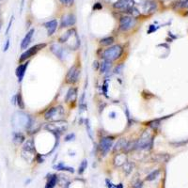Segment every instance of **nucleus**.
<instances>
[{
	"label": "nucleus",
	"instance_id": "obj_41",
	"mask_svg": "<svg viewBox=\"0 0 188 188\" xmlns=\"http://www.w3.org/2000/svg\"><path fill=\"white\" fill-rule=\"evenodd\" d=\"M105 1L108 2V3H113V2L115 1V0H105ZM117 1H118V0H117Z\"/></svg>",
	"mask_w": 188,
	"mask_h": 188
},
{
	"label": "nucleus",
	"instance_id": "obj_23",
	"mask_svg": "<svg viewBox=\"0 0 188 188\" xmlns=\"http://www.w3.org/2000/svg\"><path fill=\"white\" fill-rule=\"evenodd\" d=\"M114 42V38L113 37H107L104 38L100 41V44L103 46H109Z\"/></svg>",
	"mask_w": 188,
	"mask_h": 188
},
{
	"label": "nucleus",
	"instance_id": "obj_38",
	"mask_svg": "<svg viewBox=\"0 0 188 188\" xmlns=\"http://www.w3.org/2000/svg\"><path fill=\"white\" fill-rule=\"evenodd\" d=\"M99 66H100V65H99V63H98L97 61H94V62H93V68H94V69H98Z\"/></svg>",
	"mask_w": 188,
	"mask_h": 188
},
{
	"label": "nucleus",
	"instance_id": "obj_25",
	"mask_svg": "<svg viewBox=\"0 0 188 188\" xmlns=\"http://www.w3.org/2000/svg\"><path fill=\"white\" fill-rule=\"evenodd\" d=\"M159 173H160V170H159V169H157V170H154L153 172L150 173V174H149V175L147 176L146 180H147V181H153V180H155L156 178L158 177Z\"/></svg>",
	"mask_w": 188,
	"mask_h": 188
},
{
	"label": "nucleus",
	"instance_id": "obj_15",
	"mask_svg": "<svg viewBox=\"0 0 188 188\" xmlns=\"http://www.w3.org/2000/svg\"><path fill=\"white\" fill-rule=\"evenodd\" d=\"M44 26L47 29L48 36H52L56 32V28H57V21L56 20V19H54V20H51L49 22L45 23Z\"/></svg>",
	"mask_w": 188,
	"mask_h": 188
},
{
	"label": "nucleus",
	"instance_id": "obj_26",
	"mask_svg": "<svg viewBox=\"0 0 188 188\" xmlns=\"http://www.w3.org/2000/svg\"><path fill=\"white\" fill-rule=\"evenodd\" d=\"M86 167H88V161L85 159V160L82 161V163L80 164V166H79V168H78V173H79V174H83Z\"/></svg>",
	"mask_w": 188,
	"mask_h": 188
},
{
	"label": "nucleus",
	"instance_id": "obj_12",
	"mask_svg": "<svg viewBox=\"0 0 188 188\" xmlns=\"http://www.w3.org/2000/svg\"><path fill=\"white\" fill-rule=\"evenodd\" d=\"M157 4L155 1H145L143 4V9L146 14H152L156 11Z\"/></svg>",
	"mask_w": 188,
	"mask_h": 188
},
{
	"label": "nucleus",
	"instance_id": "obj_31",
	"mask_svg": "<svg viewBox=\"0 0 188 188\" xmlns=\"http://www.w3.org/2000/svg\"><path fill=\"white\" fill-rule=\"evenodd\" d=\"M122 69H123V65L122 64H120V65H119L117 68L115 69V74H120L122 73Z\"/></svg>",
	"mask_w": 188,
	"mask_h": 188
},
{
	"label": "nucleus",
	"instance_id": "obj_17",
	"mask_svg": "<svg viewBox=\"0 0 188 188\" xmlns=\"http://www.w3.org/2000/svg\"><path fill=\"white\" fill-rule=\"evenodd\" d=\"M23 152L26 153H34L35 152V146L34 142L31 139H28V140L25 141V144L23 146Z\"/></svg>",
	"mask_w": 188,
	"mask_h": 188
},
{
	"label": "nucleus",
	"instance_id": "obj_4",
	"mask_svg": "<svg viewBox=\"0 0 188 188\" xmlns=\"http://www.w3.org/2000/svg\"><path fill=\"white\" fill-rule=\"evenodd\" d=\"M46 47V43H40V44H36L34 46L30 47L29 49L26 50L25 52L23 53V54L20 56V59H19V62L20 63H23V62L26 61L28 59H30V57H32L33 56H34L35 54H37V53L41 50L42 48Z\"/></svg>",
	"mask_w": 188,
	"mask_h": 188
},
{
	"label": "nucleus",
	"instance_id": "obj_34",
	"mask_svg": "<svg viewBox=\"0 0 188 188\" xmlns=\"http://www.w3.org/2000/svg\"><path fill=\"white\" fill-rule=\"evenodd\" d=\"M9 40H7L6 43H5V45H4L3 51H4V52H7V51L9 50Z\"/></svg>",
	"mask_w": 188,
	"mask_h": 188
},
{
	"label": "nucleus",
	"instance_id": "obj_20",
	"mask_svg": "<svg viewBox=\"0 0 188 188\" xmlns=\"http://www.w3.org/2000/svg\"><path fill=\"white\" fill-rule=\"evenodd\" d=\"M56 182H57V176L55 174H51L48 177L45 188H54L56 184Z\"/></svg>",
	"mask_w": 188,
	"mask_h": 188
},
{
	"label": "nucleus",
	"instance_id": "obj_42",
	"mask_svg": "<svg viewBox=\"0 0 188 188\" xmlns=\"http://www.w3.org/2000/svg\"><path fill=\"white\" fill-rule=\"evenodd\" d=\"M112 188H117V186H116V185H114V186H113Z\"/></svg>",
	"mask_w": 188,
	"mask_h": 188
},
{
	"label": "nucleus",
	"instance_id": "obj_18",
	"mask_svg": "<svg viewBox=\"0 0 188 188\" xmlns=\"http://www.w3.org/2000/svg\"><path fill=\"white\" fill-rule=\"evenodd\" d=\"M12 141L16 145H20V144L26 141V137L24 136V134H22L21 132H14L12 136Z\"/></svg>",
	"mask_w": 188,
	"mask_h": 188
},
{
	"label": "nucleus",
	"instance_id": "obj_29",
	"mask_svg": "<svg viewBox=\"0 0 188 188\" xmlns=\"http://www.w3.org/2000/svg\"><path fill=\"white\" fill-rule=\"evenodd\" d=\"M59 1L63 5H65V6H71L74 4V0H59Z\"/></svg>",
	"mask_w": 188,
	"mask_h": 188
},
{
	"label": "nucleus",
	"instance_id": "obj_35",
	"mask_svg": "<svg viewBox=\"0 0 188 188\" xmlns=\"http://www.w3.org/2000/svg\"><path fill=\"white\" fill-rule=\"evenodd\" d=\"M142 185H143V182H137L134 186V188H141Z\"/></svg>",
	"mask_w": 188,
	"mask_h": 188
},
{
	"label": "nucleus",
	"instance_id": "obj_43",
	"mask_svg": "<svg viewBox=\"0 0 188 188\" xmlns=\"http://www.w3.org/2000/svg\"><path fill=\"white\" fill-rule=\"evenodd\" d=\"M0 29H1V23H0Z\"/></svg>",
	"mask_w": 188,
	"mask_h": 188
},
{
	"label": "nucleus",
	"instance_id": "obj_10",
	"mask_svg": "<svg viewBox=\"0 0 188 188\" xmlns=\"http://www.w3.org/2000/svg\"><path fill=\"white\" fill-rule=\"evenodd\" d=\"M76 22V18L74 14H66L61 18V27L73 26Z\"/></svg>",
	"mask_w": 188,
	"mask_h": 188
},
{
	"label": "nucleus",
	"instance_id": "obj_39",
	"mask_svg": "<svg viewBox=\"0 0 188 188\" xmlns=\"http://www.w3.org/2000/svg\"><path fill=\"white\" fill-rule=\"evenodd\" d=\"M110 116H111V118H112V119H114V118H115V116H116V113H115V112H111V113H110Z\"/></svg>",
	"mask_w": 188,
	"mask_h": 188
},
{
	"label": "nucleus",
	"instance_id": "obj_11",
	"mask_svg": "<svg viewBox=\"0 0 188 188\" xmlns=\"http://www.w3.org/2000/svg\"><path fill=\"white\" fill-rule=\"evenodd\" d=\"M28 63L29 62L26 61V62H24V63L20 64L18 67H17V69L15 71V74H16V76H17V78H18V81L19 82H22L23 78H24V76H25L26 74V71L27 69V66H28Z\"/></svg>",
	"mask_w": 188,
	"mask_h": 188
},
{
	"label": "nucleus",
	"instance_id": "obj_13",
	"mask_svg": "<svg viewBox=\"0 0 188 188\" xmlns=\"http://www.w3.org/2000/svg\"><path fill=\"white\" fill-rule=\"evenodd\" d=\"M51 51L60 59H63L64 54L66 55V50L64 49L63 47H61L59 44H56V43H55V44H52Z\"/></svg>",
	"mask_w": 188,
	"mask_h": 188
},
{
	"label": "nucleus",
	"instance_id": "obj_33",
	"mask_svg": "<svg viewBox=\"0 0 188 188\" xmlns=\"http://www.w3.org/2000/svg\"><path fill=\"white\" fill-rule=\"evenodd\" d=\"M86 130H88L89 131V137L92 138V134H91V128H90V125H89V120L88 122H86Z\"/></svg>",
	"mask_w": 188,
	"mask_h": 188
},
{
	"label": "nucleus",
	"instance_id": "obj_14",
	"mask_svg": "<svg viewBox=\"0 0 188 188\" xmlns=\"http://www.w3.org/2000/svg\"><path fill=\"white\" fill-rule=\"evenodd\" d=\"M34 32H35V30L32 28V29H30L29 31L26 33V35L25 36V38L23 39V41L21 42V49H23V50L26 49L27 46L29 45V43L31 42V40H32V37H33V34H34Z\"/></svg>",
	"mask_w": 188,
	"mask_h": 188
},
{
	"label": "nucleus",
	"instance_id": "obj_28",
	"mask_svg": "<svg viewBox=\"0 0 188 188\" xmlns=\"http://www.w3.org/2000/svg\"><path fill=\"white\" fill-rule=\"evenodd\" d=\"M132 167H134V165L132 163H125L124 167H124V171L128 174V173H130V172H131V170L133 169Z\"/></svg>",
	"mask_w": 188,
	"mask_h": 188
},
{
	"label": "nucleus",
	"instance_id": "obj_21",
	"mask_svg": "<svg viewBox=\"0 0 188 188\" xmlns=\"http://www.w3.org/2000/svg\"><path fill=\"white\" fill-rule=\"evenodd\" d=\"M126 144H127V141L125 140L124 138L119 139V140L118 141V143L116 144L115 147H114V152L120 151V150H124V148H125V146H126Z\"/></svg>",
	"mask_w": 188,
	"mask_h": 188
},
{
	"label": "nucleus",
	"instance_id": "obj_37",
	"mask_svg": "<svg viewBox=\"0 0 188 188\" xmlns=\"http://www.w3.org/2000/svg\"><path fill=\"white\" fill-rule=\"evenodd\" d=\"M107 187H108V188H112V187L114 186L112 182H109V180H107Z\"/></svg>",
	"mask_w": 188,
	"mask_h": 188
},
{
	"label": "nucleus",
	"instance_id": "obj_2",
	"mask_svg": "<svg viewBox=\"0 0 188 188\" xmlns=\"http://www.w3.org/2000/svg\"><path fill=\"white\" fill-rule=\"evenodd\" d=\"M67 128H68V124H67L66 122H63V120H56V122H53L45 125V129L54 134L64 133Z\"/></svg>",
	"mask_w": 188,
	"mask_h": 188
},
{
	"label": "nucleus",
	"instance_id": "obj_40",
	"mask_svg": "<svg viewBox=\"0 0 188 188\" xmlns=\"http://www.w3.org/2000/svg\"><path fill=\"white\" fill-rule=\"evenodd\" d=\"M24 3H25V0H22V4H21V11H23V8H24Z\"/></svg>",
	"mask_w": 188,
	"mask_h": 188
},
{
	"label": "nucleus",
	"instance_id": "obj_7",
	"mask_svg": "<svg viewBox=\"0 0 188 188\" xmlns=\"http://www.w3.org/2000/svg\"><path fill=\"white\" fill-rule=\"evenodd\" d=\"M79 74L80 70L76 65H74L73 67H71V69L69 70L68 74L66 75V82L68 84H74L75 82L78 81Z\"/></svg>",
	"mask_w": 188,
	"mask_h": 188
},
{
	"label": "nucleus",
	"instance_id": "obj_5",
	"mask_svg": "<svg viewBox=\"0 0 188 188\" xmlns=\"http://www.w3.org/2000/svg\"><path fill=\"white\" fill-rule=\"evenodd\" d=\"M64 115V109L62 107H56L48 109L44 114V118L47 120H59V119Z\"/></svg>",
	"mask_w": 188,
	"mask_h": 188
},
{
	"label": "nucleus",
	"instance_id": "obj_27",
	"mask_svg": "<svg viewBox=\"0 0 188 188\" xmlns=\"http://www.w3.org/2000/svg\"><path fill=\"white\" fill-rule=\"evenodd\" d=\"M116 158L119 160V163L117 164V166H122V164L126 163V156H125L124 154H118V155L116 156Z\"/></svg>",
	"mask_w": 188,
	"mask_h": 188
},
{
	"label": "nucleus",
	"instance_id": "obj_36",
	"mask_svg": "<svg viewBox=\"0 0 188 188\" xmlns=\"http://www.w3.org/2000/svg\"><path fill=\"white\" fill-rule=\"evenodd\" d=\"M101 8H102V5H101V3H96V4L94 5V7H93L94 9H101Z\"/></svg>",
	"mask_w": 188,
	"mask_h": 188
},
{
	"label": "nucleus",
	"instance_id": "obj_22",
	"mask_svg": "<svg viewBox=\"0 0 188 188\" xmlns=\"http://www.w3.org/2000/svg\"><path fill=\"white\" fill-rule=\"evenodd\" d=\"M54 168H55L56 170H64V171H69V172H71V173H74V167H66V166H64L62 163L59 164V165H56V166H54Z\"/></svg>",
	"mask_w": 188,
	"mask_h": 188
},
{
	"label": "nucleus",
	"instance_id": "obj_8",
	"mask_svg": "<svg viewBox=\"0 0 188 188\" xmlns=\"http://www.w3.org/2000/svg\"><path fill=\"white\" fill-rule=\"evenodd\" d=\"M113 140L114 138L111 137H103L101 139V142H100V149L101 151H102V153L104 155H105L109 151L110 149L112 148L113 146Z\"/></svg>",
	"mask_w": 188,
	"mask_h": 188
},
{
	"label": "nucleus",
	"instance_id": "obj_24",
	"mask_svg": "<svg viewBox=\"0 0 188 188\" xmlns=\"http://www.w3.org/2000/svg\"><path fill=\"white\" fill-rule=\"evenodd\" d=\"M16 104L18 105V107L20 108L21 110L25 109V104H24L23 97H22L21 93H18L16 95Z\"/></svg>",
	"mask_w": 188,
	"mask_h": 188
},
{
	"label": "nucleus",
	"instance_id": "obj_32",
	"mask_svg": "<svg viewBox=\"0 0 188 188\" xmlns=\"http://www.w3.org/2000/svg\"><path fill=\"white\" fill-rule=\"evenodd\" d=\"M74 138V134H70L65 137V141H71Z\"/></svg>",
	"mask_w": 188,
	"mask_h": 188
},
{
	"label": "nucleus",
	"instance_id": "obj_16",
	"mask_svg": "<svg viewBox=\"0 0 188 188\" xmlns=\"http://www.w3.org/2000/svg\"><path fill=\"white\" fill-rule=\"evenodd\" d=\"M76 98H77V89L71 88L66 94L65 102L66 103H74L76 101Z\"/></svg>",
	"mask_w": 188,
	"mask_h": 188
},
{
	"label": "nucleus",
	"instance_id": "obj_3",
	"mask_svg": "<svg viewBox=\"0 0 188 188\" xmlns=\"http://www.w3.org/2000/svg\"><path fill=\"white\" fill-rule=\"evenodd\" d=\"M153 137L150 136L148 132H144L140 138L138 139L136 143V149H140V150H145V149H151L152 146Z\"/></svg>",
	"mask_w": 188,
	"mask_h": 188
},
{
	"label": "nucleus",
	"instance_id": "obj_9",
	"mask_svg": "<svg viewBox=\"0 0 188 188\" xmlns=\"http://www.w3.org/2000/svg\"><path fill=\"white\" fill-rule=\"evenodd\" d=\"M134 0H118L113 4V7L116 9L127 11L129 9H131L134 6Z\"/></svg>",
	"mask_w": 188,
	"mask_h": 188
},
{
	"label": "nucleus",
	"instance_id": "obj_30",
	"mask_svg": "<svg viewBox=\"0 0 188 188\" xmlns=\"http://www.w3.org/2000/svg\"><path fill=\"white\" fill-rule=\"evenodd\" d=\"M13 19H14V17H13V16H11V20H9V22L8 27H7V30H6V34H9V30H11V25H12Z\"/></svg>",
	"mask_w": 188,
	"mask_h": 188
},
{
	"label": "nucleus",
	"instance_id": "obj_6",
	"mask_svg": "<svg viewBox=\"0 0 188 188\" xmlns=\"http://www.w3.org/2000/svg\"><path fill=\"white\" fill-rule=\"evenodd\" d=\"M136 19L132 16H123L119 20V28L122 31H128L136 26Z\"/></svg>",
	"mask_w": 188,
	"mask_h": 188
},
{
	"label": "nucleus",
	"instance_id": "obj_1",
	"mask_svg": "<svg viewBox=\"0 0 188 188\" xmlns=\"http://www.w3.org/2000/svg\"><path fill=\"white\" fill-rule=\"evenodd\" d=\"M123 53V48L122 46H120L119 44L117 45H113L111 47H109L108 49L104 50V54H103V57L105 60H108V61H114L116 59H119L120 56H122Z\"/></svg>",
	"mask_w": 188,
	"mask_h": 188
},
{
	"label": "nucleus",
	"instance_id": "obj_19",
	"mask_svg": "<svg viewBox=\"0 0 188 188\" xmlns=\"http://www.w3.org/2000/svg\"><path fill=\"white\" fill-rule=\"evenodd\" d=\"M111 61H108V60H104L102 63L100 64V70H101V73L102 74H107L108 71L111 70Z\"/></svg>",
	"mask_w": 188,
	"mask_h": 188
}]
</instances>
